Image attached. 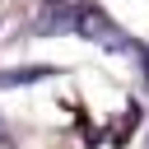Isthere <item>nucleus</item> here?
Listing matches in <instances>:
<instances>
[{
  "label": "nucleus",
  "instance_id": "nucleus-1",
  "mask_svg": "<svg viewBox=\"0 0 149 149\" xmlns=\"http://www.w3.org/2000/svg\"><path fill=\"white\" fill-rule=\"evenodd\" d=\"M74 28H79L88 42H102V47H126V33H121L116 23H107V14L88 9V5H79V9H74Z\"/></svg>",
  "mask_w": 149,
  "mask_h": 149
}]
</instances>
